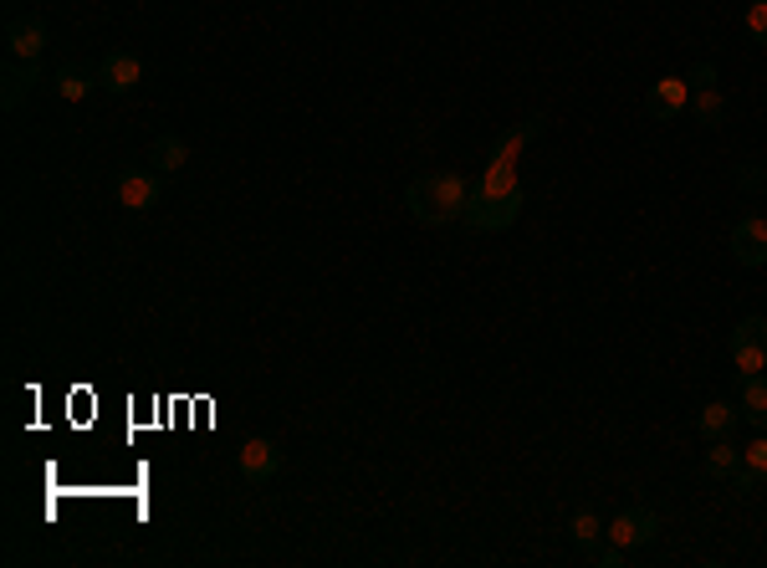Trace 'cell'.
Segmentation results:
<instances>
[{
	"instance_id": "obj_17",
	"label": "cell",
	"mask_w": 767,
	"mask_h": 568,
	"mask_svg": "<svg viewBox=\"0 0 767 568\" xmlns=\"http://www.w3.org/2000/svg\"><path fill=\"white\" fill-rule=\"evenodd\" d=\"M568 533H573V543H579V548L588 553V548H594V543L604 537V518L584 507V512H573V518H568Z\"/></svg>"
},
{
	"instance_id": "obj_4",
	"label": "cell",
	"mask_w": 767,
	"mask_h": 568,
	"mask_svg": "<svg viewBox=\"0 0 767 568\" xmlns=\"http://www.w3.org/2000/svg\"><path fill=\"white\" fill-rule=\"evenodd\" d=\"M113 195L123 210L144 216V210H154V205L165 201V174H159V169H123L113 184Z\"/></svg>"
},
{
	"instance_id": "obj_7",
	"label": "cell",
	"mask_w": 767,
	"mask_h": 568,
	"mask_svg": "<svg viewBox=\"0 0 767 568\" xmlns=\"http://www.w3.org/2000/svg\"><path fill=\"white\" fill-rule=\"evenodd\" d=\"M727 246H732V256L742 262V267H763V262H767V220L763 216H742L732 226V241H727Z\"/></svg>"
},
{
	"instance_id": "obj_3",
	"label": "cell",
	"mask_w": 767,
	"mask_h": 568,
	"mask_svg": "<svg viewBox=\"0 0 767 568\" xmlns=\"http://www.w3.org/2000/svg\"><path fill=\"white\" fill-rule=\"evenodd\" d=\"M282 467H287V456L277 451V440H267V435H251V440H241V451H235V471H241V482L246 486L277 482V471Z\"/></svg>"
},
{
	"instance_id": "obj_12",
	"label": "cell",
	"mask_w": 767,
	"mask_h": 568,
	"mask_svg": "<svg viewBox=\"0 0 767 568\" xmlns=\"http://www.w3.org/2000/svg\"><path fill=\"white\" fill-rule=\"evenodd\" d=\"M732 368L742 374V379H757L767 368V343H757V338H742L732 334Z\"/></svg>"
},
{
	"instance_id": "obj_15",
	"label": "cell",
	"mask_w": 767,
	"mask_h": 568,
	"mask_svg": "<svg viewBox=\"0 0 767 568\" xmlns=\"http://www.w3.org/2000/svg\"><path fill=\"white\" fill-rule=\"evenodd\" d=\"M691 118H696L701 129H721V118H727V102H721L717 87H696V93H691Z\"/></svg>"
},
{
	"instance_id": "obj_1",
	"label": "cell",
	"mask_w": 767,
	"mask_h": 568,
	"mask_svg": "<svg viewBox=\"0 0 767 568\" xmlns=\"http://www.w3.org/2000/svg\"><path fill=\"white\" fill-rule=\"evenodd\" d=\"M543 129H548V113H533V118H522L512 134H501V144L491 149V159H486V169H482V180L471 190L466 216H461L471 231H507V226L522 216L518 165H522V149H527L533 138H543Z\"/></svg>"
},
{
	"instance_id": "obj_18",
	"label": "cell",
	"mask_w": 767,
	"mask_h": 568,
	"mask_svg": "<svg viewBox=\"0 0 767 568\" xmlns=\"http://www.w3.org/2000/svg\"><path fill=\"white\" fill-rule=\"evenodd\" d=\"M93 87H98V77H87L83 68H62V77H57V98H62V102H83Z\"/></svg>"
},
{
	"instance_id": "obj_9",
	"label": "cell",
	"mask_w": 767,
	"mask_h": 568,
	"mask_svg": "<svg viewBox=\"0 0 767 568\" xmlns=\"http://www.w3.org/2000/svg\"><path fill=\"white\" fill-rule=\"evenodd\" d=\"M36 83H41V62H5V72H0V102L5 108H21L26 102V93H36Z\"/></svg>"
},
{
	"instance_id": "obj_23",
	"label": "cell",
	"mask_w": 767,
	"mask_h": 568,
	"mask_svg": "<svg viewBox=\"0 0 767 568\" xmlns=\"http://www.w3.org/2000/svg\"><path fill=\"white\" fill-rule=\"evenodd\" d=\"M763 190H767V184H763Z\"/></svg>"
},
{
	"instance_id": "obj_21",
	"label": "cell",
	"mask_w": 767,
	"mask_h": 568,
	"mask_svg": "<svg viewBox=\"0 0 767 568\" xmlns=\"http://www.w3.org/2000/svg\"><path fill=\"white\" fill-rule=\"evenodd\" d=\"M588 564H599V568H619V564H624V548H619V543H609V537H604V548H599V543H594V548H588Z\"/></svg>"
},
{
	"instance_id": "obj_20",
	"label": "cell",
	"mask_w": 767,
	"mask_h": 568,
	"mask_svg": "<svg viewBox=\"0 0 767 568\" xmlns=\"http://www.w3.org/2000/svg\"><path fill=\"white\" fill-rule=\"evenodd\" d=\"M747 36L757 47H767V0H752L747 5Z\"/></svg>"
},
{
	"instance_id": "obj_5",
	"label": "cell",
	"mask_w": 767,
	"mask_h": 568,
	"mask_svg": "<svg viewBox=\"0 0 767 568\" xmlns=\"http://www.w3.org/2000/svg\"><path fill=\"white\" fill-rule=\"evenodd\" d=\"M655 533H660V518H655L650 507H624L619 518H609V528H604V537L609 543H619V548H645V543H655Z\"/></svg>"
},
{
	"instance_id": "obj_19",
	"label": "cell",
	"mask_w": 767,
	"mask_h": 568,
	"mask_svg": "<svg viewBox=\"0 0 767 568\" xmlns=\"http://www.w3.org/2000/svg\"><path fill=\"white\" fill-rule=\"evenodd\" d=\"M742 467H747L752 476H757V482H767V431L757 435V440H752L747 451H742Z\"/></svg>"
},
{
	"instance_id": "obj_6",
	"label": "cell",
	"mask_w": 767,
	"mask_h": 568,
	"mask_svg": "<svg viewBox=\"0 0 767 568\" xmlns=\"http://www.w3.org/2000/svg\"><path fill=\"white\" fill-rule=\"evenodd\" d=\"M138 83H144V57L134 51H108L98 62V87H108L113 98H129Z\"/></svg>"
},
{
	"instance_id": "obj_13",
	"label": "cell",
	"mask_w": 767,
	"mask_h": 568,
	"mask_svg": "<svg viewBox=\"0 0 767 568\" xmlns=\"http://www.w3.org/2000/svg\"><path fill=\"white\" fill-rule=\"evenodd\" d=\"M736 420H742V410H736V404L711 400V404H706V410L696 415V425H701V435H706V440H721V435H732Z\"/></svg>"
},
{
	"instance_id": "obj_2",
	"label": "cell",
	"mask_w": 767,
	"mask_h": 568,
	"mask_svg": "<svg viewBox=\"0 0 767 568\" xmlns=\"http://www.w3.org/2000/svg\"><path fill=\"white\" fill-rule=\"evenodd\" d=\"M471 190L476 184L455 169H435V174H419L410 190H404V210L419 220V226H451V220L466 216Z\"/></svg>"
},
{
	"instance_id": "obj_22",
	"label": "cell",
	"mask_w": 767,
	"mask_h": 568,
	"mask_svg": "<svg viewBox=\"0 0 767 568\" xmlns=\"http://www.w3.org/2000/svg\"><path fill=\"white\" fill-rule=\"evenodd\" d=\"M685 83H691V93H696V87H717V68H711V62H696V68L685 72Z\"/></svg>"
},
{
	"instance_id": "obj_8",
	"label": "cell",
	"mask_w": 767,
	"mask_h": 568,
	"mask_svg": "<svg viewBox=\"0 0 767 568\" xmlns=\"http://www.w3.org/2000/svg\"><path fill=\"white\" fill-rule=\"evenodd\" d=\"M5 51H11L16 62H41V51H47V26L36 16H11V26H5Z\"/></svg>"
},
{
	"instance_id": "obj_14",
	"label": "cell",
	"mask_w": 767,
	"mask_h": 568,
	"mask_svg": "<svg viewBox=\"0 0 767 568\" xmlns=\"http://www.w3.org/2000/svg\"><path fill=\"white\" fill-rule=\"evenodd\" d=\"M742 420H747L752 431H767V374L742 379Z\"/></svg>"
},
{
	"instance_id": "obj_11",
	"label": "cell",
	"mask_w": 767,
	"mask_h": 568,
	"mask_svg": "<svg viewBox=\"0 0 767 568\" xmlns=\"http://www.w3.org/2000/svg\"><path fill=\"white\" fill-rule=\"evenodd\" d=\"M149 165L159 169L165 180H169V174H180V169L190 165V144H184L180 134H159V138L149 144Z\"/></svg>"
},
{
	"instance_id": "obj_10",
	"label": "cell",
	"mask_w": 767,
	"mask_h": 568,
	"mask_svg": "<svg viewBox=\"0 0 767 568\" xmlns=\"http://www.w3.org/2000/svg\"><path fill=\"white\" fill-rule=\"evenodd\" d=\"M650 108H655V118H681L685 108H691V83H685V77H675V72H670V77H660V83L650 87Z\"/></svg>"
},
{
	"instance_id": "obj_16",
	"label": "cell",
	"mask_w": 767,
	"mask_h": 568,
	"mask_svg": "<svg viewBox=\"0 0 767 568\" xmlns=\"http://www.w3.org/2000/svg\"><path fill=\"white\" fill-rule=\"evenodd\" d=\"M736 467H742V451H736L732 440H727V435H721V440H711V451H706V471H711L717 482H727Z\"/></svg>"
}]
</instances>
